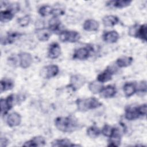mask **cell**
<instances>
[{"label": "cell", "mask_w": 147, "mask_h": 147, "mask_svg": "<svg viewBox=\"0 0 147 147\" xmlns=\"http://www.w3.org/2000/svg\"><path fill=\"white\" fill-rule=\"evenodd\" d=\"M56 128L64 133H71L79 128V122L72 117H59L55 120Z\"/></svg>", "instance_id": "6da1fadb"}, {"label": "cell", "mask_w": 147, "mask_h": 147, "mask_svg": "<svg viewBox=\"0 0 147 147\" xmlns=\"http://www.w3.org/2000/svg\"><path fill=\"white\" fill-rule=\"evenodd\" d=\"M77 109L79 111L84 112L90 110L97 109L102 106V103L95 98L79 99L76 101Z\"/></svg>", "instance_id": "7a4b0ae2"}, {"label": "cell", "mask_w": 147, "mask_h": 147, "mask_svg": "<svg viewBox=\"0 0 147 147\" xmlns=\"http://www.w3.org/2000/svg\"><path fill=\"white\" fill-rule=\"evenodd\" d=\"M146 114V105L130 107L126 109L125 117L126 119L132 121L138 118L141 116H145Z\"/></svg>", "instance_id": "3957f363"}, {"label": "cell", "mask_w": 147, "mask_h": 147, "mask_svg": "<svg viewBox=\"0 0 147 147\" xmlns=\"http://www.w3.org/2000/svg\"><path fill=\"white\" fill-rule=\"evenodd\" d=\"M129 34L130 36L135 37L144 40L146 41V25H135L130 27L129 30Z\"/></svg>", "instance_id": "277c9868"}, {"label": "cell", "mask_w": 147, "mask_h": 147, "mask_svg": "<svg viewBox=\"0 0 147 147\" xmlns=\"http://www.w3.org/2000/svg\"><path fill=\"white\" fill-rule=\"evenodd\" d=\"M80 38V34L74 30H64L59 33V39L61 42H76Z\"/></svg>", "instance_id": "5b68a950"}, {"label": "cell", "mask_w": 147, "mask_h": 147, "mask_svg": "<svg viewBox=\"0 0 147 147\" xmlns=\"http://www.w3.org/2000/svg\"><path fill=\"white\" fill-rule=\"evenodd\" d=\"M19 10V5L17 3L9 5V7L1 11V21L6 22L10 21L14 16V13Z\"/></svg>", "instance_id": "8992f818"}, {"label": "cell", "mask_w": 147, "mask_h": 147, "mask_svg": "<svg viewBox=\"0 0 147 147\" xmlns=\"http://www.w3.org/2000/svg\"><path fill=\"white\" fill-rule=\"evenodd\" d=\"M59 69L56 65H48L43 67L40 72L41 76L44 79H50L55 77L59 73Z\"/></svg>", "instance_id": "52a82bcc"}, {"label": "cell", "mask_w": 147, "mask_h": 147, "mask_svg": "<svg viewBox=\"0 0 147 147\" xmlns=\"http://www.w3.org/2000/svg\"><path fill=\"white\" fill-rule=\"evenodd\" d=\"M14 100L15 97L13 94L9 95L6 99L2 98L1 99V114L2 115H5L12 108Z\"/></svg>", "instance_id": "ba28073f"}, {"label": "cell", "mask_w": 147, "mask_h": 147, "mask_svg": "<svg viewBox=\"0 0 147 147\" xmlns=\"http://www.w3.org/2000/svg\"><path fill=\"white\" fill-rule=\"evenodd\" d=\"M86 82V79L81 75H74L71 77L70 84L69 87L72 90L76 91L83 86Z\"/></svg>", "instance_id": "9c48e42d"}, {"label": "cell", "mask_w": 147, "mask_h": 147, "mask_svg": "<svg viewBox=\"0 0 147 147\" xmlns=\"http://www.w3.org/2000/svg\"><path fill=\"white\" fill-rule=\"evenodd\" d=\"M20 66L22 68H27L32 63L33 59L32 55L27 52H21L18 56Z\"/></svg>", "instance_id": "30bf717a"}, {"label": "cell", "mask_w": 147, "mask_h": 147, "mask_svg": "<svg viewBox=\"0 0 147 147\" xmlns=\"http://www.w3.org/2000/svg\"><path fill=\"white\" fill-rule=\"evenodd\" d=\"M115 72V69L112 67L107 68L103 72L99 74L97 76V80L102 83L110 80L113 75Z\"/></svg>", "instance_id": "8fae6325"}, {"label": "cell", "mask_w": 147, "mask_h": 147, "mask_svg": "<svg viewBox=\"0 0 147 147\" xmlns=\"http://www.w3.org/2000/svg\"><path fill=\"white\" fill-rule=\"evenodd\" d=\"M91 48L87 47H82L76 49L73 55V58L78 60L87 59L90 56Z\"/></svg>", "instance_id": "7c38bea8"}, {"label": "cell", "mask_w": 147, "mask_h": 147, "mask_svg": "<svg viewBox=\"0 0 147 147\" xmlns=\"http://www.w3.org/2000/svg\"><path fill=\"white\" fill-rule=\"evenodd\" d=\"M6 122L10 127L18 126L21 122V117L16 112L12 113L7 116Z\"/></svg>", "instance_id": "4fadbf2b"}, {"label": "cell", "mask_w": 147, "mask_h": 147, "mask_svg": "<svg viewBox=\"0 0 147 147\" xmlns=\"http://www.w3.org/2000/svg\"><path fill=\"white\" fill-rule=\"evenodd\" d=\"M45 140L42 136H36L33 137L31 140L25 142L23 146H42L45 145Z\"/></svg>", "instance_id": "5bb4252c"}, {"label": "cell", "mask_w": 147, "mask_h": 147, "mask_svg": "<svg viewBox=\"0 0 147 147\" xmlns=\"http://www.w3.org/2000/svg\"><path fill=\"white\" fill-rule=\"evenodd\" d=\"M21 33L16 32H9L4 37H1V44L7 45L11 44L13 42H14L16 40L21 37Z\"/></svg>", "instance_id": "9a60e30c"}, {"label": "cell", "mask_w": 147, "mask_h": 147, "mask_svg": "<svg viewBox=\"0 0 147 147\" xmlns=\"http://www.w3.org/2000/svg\"><path fill=\"white\" fill-rule=\"evenodd\" d=\"M36 34L38 40L41 41H46L50 38L52 31L49 28H40L37 29L36 31Z\"/></svg>", "instance_id": "2e32d148"}, {"label": "cell", "mask_w": 147, "mask_h": 147, "mask_svg": "<svg viewBox=\"0 0 147 147\" xmlns=\"http://www.w3.org/2000/svg\"><path fill=\"white\" fill-rule=\"evenodd\" d=\"M61 53V48L60 45L57 42H53L50 45L48 56L51 59H55L57 58Z\"/></svg>", "instance_id": "e0dca14e"}, {"label": "cell", "mask_w": 147, "mask_h": 147, "mask_svg": "<svg viewBox=\"0 0 147 147\" xmlns=\"http://www.w3.org/2000/svg\"><path fill=\"white\" fill-rule=\"evenodd\" d=\"M119 38V34L117 31L112 30L105 33L103 35V40L107 43L116 42Z\"/></svg>", "instance_id": "ac0fdd59"}, {"label": "cell", "mask_w": 147, "mask_h": 147, "mask_svg": "<svg viewBox=\"0 0 147 147\" xmlns=\"http://www.w3.org/2000/svg\"><path fill=\"white\" fill-rule=\"evenodd\" d=\"M131 1L129 0H117V1H110L107 2L106 5L108 6L113 7L115 8L122 9L130 5Z\"/></svg>", "instance_id": "d6986e66"}, {"label": "cell", "mask_w": 147, "mask_h": 147, "mask_svg": "<svg viewBox=\"0 0 147 147\" xmlns=\"http://www.w3.org/2000/svg\"><path fill=\"white\" fill-rule=\"evenodd\" d=\"M99 27V22L92 19L87 20L83 24V29L86 31H96Z\"/></svg>", "instance_id": "ffe728a7"}, {"label": "cell", "mask_w": 147, "mask_h": 147, "mask_svg": "<svg viewBox=\"0 0 147 147\" xmlns=\"http://www.w3.org/2000/svg\"><path fill=\"white\" fill-rule=\"evenodd\" d=\"M116 89L113 86H107L103 87L100 92V96L104 98H110L113 97L116 94Z\"/></svg>", "instance_id": "44dd1931"}, {"label": "cell", "mask_w": 147, "mask_h": 147, "mask_svg": "<svg viewBox=\"0 0 147 147\" xmlns=\"http://www.w3.org/2000/svg\"><path fill=\"white\" fill-rule=\"evenodd\" d=\"M109 146H118L121 143V134L118 130L116 128L113 135L109 137Z\"/></svg>", "instance_id": "7402d4cb"}, {"label": "cell", "mask_w": 147, "mask_h": 147, "mask_svg": "<svg viewBox=\"0 0 147 147\" xmlns=\"http://www.w3.org/2000/svg\"><path fill=\"white\" fill-rule=\"evenodd\" d=\"M102 22L105 26L111 27L118 24L119 22V18L115 16L109 15L103 18Z\"/></svg>", "instance_id": "603a6c76"}, {"label": "cell", "mask_w": 147, "mask_h": 147, "mask_svg": "<svg viewBox=\"0 0 147 147\" xmlns=\"http://www.w3.org/2000/svg\"><path fill=\"white\" fill-rule=\"evenodd\" d=\"M123 90L126 96L130 97L137 91V86L133 83H126L123 86Z\"/></svg>", "instance_id": "cb8c5ba5"}, {"label": "cell", "mask_w": 147, "mask_h": 147, "mask_svg": "<svg viewBox=\"0 0 147 147\" xmlns=\"http://www.w3.org/2000/svg\"><path fill=\"white\" fill-rule=\"evenodd\" d=\"M133 61V59L131 57L124 56L118 58L116 61V64L120 68L127 67L131 64Z\"/></svg>", "instance_id": "d4e9b609"}, {"label": "cell", "mask_w": 147, "mask_h": 147, "mask_svg": "<svg viewBox=\"0 0 147 147\" xmlns=\"http://www.w3.org/2000/svg\"><path fill=\"white\" fill-rule=\"evenodd\" d=\"M14 87V82L10 79L3 78L1 80V92L11 90Z\"/></svg>", "instance_id": "484cf974"}, {"label": "cell", "mask_w": 147, "mask_h": 147, "mask_svg": "<svg viewBox=\"0 0 147 147\" xmlns=\"http://www.w3.org/2000/svg\"><path fill=\"white\" fill-rule=\"evenodd\" d=\"M52 146H78V145H75L71 142V141L67 138L64 139H58L53 141L52 142Z\"/></svg>", "instance_id": "4316f807"}, {"label": "cell", "mask_w": 147, "mask_h": 147, "mask_svg": "<svg viewBox=\"0 0 147 147\" xmlns=\"http://www.w3.org/2000/svg\"><path fill=\"white\" fill-rule=\"evenodd\" d=\"M103 88V86L102 83L98 82V80L91 82L88 84V88L93 94L100 93Z\"/></svg>", "instance_id": "83f0119b"}, {"label": "cell", "mask_w": 147, "mask_h": 147, "mask_svg": "<svg viewBox=\"0 0 147 147\" xmlns=\"http://www.w3.org/2000/svg\"><path fill=\"white\" fill-rule=\"evenodd\" d=\"M55 11L56 10L49 5L42 6L38 10L39 14L42 17H45L50 14H55Z\"/></svg>", "instance_id": "f1b7e54d"}, {"label": "cell", "mask_w": 147, "mask_h": 147, "mask_svg": "<svg viewBox=\"0 0 147 147\" xmlns=\"http://www.w3.org/2000/svg\"><path fill=\"white\" fill-rule=\"evenodd\" d=\"M100 132L101 131L100 129L98 127L95 126H90L87 129V134L88 137L92 138H95L98 137L100 134Z\"/></svg>", "instance_id": "f546056e"}, {"label": "cell", "mask_w": 147, "mask_h": 147, "mask_svg": "<svg viewBox=\"0 0 147 147\" xmlns=\"http://www.w3.org/2000/svg\"><path fill=\"white\" fill-rule=\"evenodd\" d=\"M115 129L116 128H114L107 124H105L101 130V133L105 136L110 137L113 135V134L115 130Z\"/></svg>", "instance_id": "4dcf8cb0"}, {"label": "cell", "mask_w": 147, "mask_h": 147, "mask_svg": "<svg viewBox=\"0 0 147 147\" xmlns=\"http://www.w3.org/2000/svg\"><path fill=\"white\" fill-rule=\"evenodd\" d=\"M30 21V17L29 16L26 15L24 17H20L17 20L18 24L21 26H27Z\"/></svg>", "instance_id": "1f68e13d"}, {"label": "cell", "mask_w": 147, "mask_h": 147, "mask_svg": "<svg viewBox=\"0 0 147 147\" xmlns=\"http://www.w3.org/2000/svg\"><path fill=\"white\" fill-rule=\"evenodd\" d=\"M141 92H146V83L145 81L141 82L137 88V91Z\"/></svg>", "instance_id": "d6a6232c"}, {"label": "cell", "mask_w": 147, "mask_h": 147, "mask_svg": "<svg viewBox=\"0 0 147 147\" xmlns=\"http://www.w3.org/2000/svg\"><path fill=\"white\" fill-rule=\"evenodd\" d=\"M8 140L6 138L1 137V141H0V146L1 147H5L8 144Z\"/></svg>", "instance_id": "836d02e7"}]
</instances>
